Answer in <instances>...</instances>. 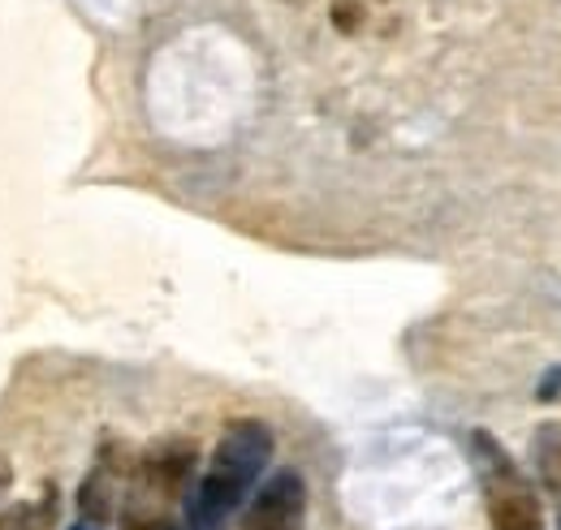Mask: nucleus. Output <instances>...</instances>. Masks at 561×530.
I'll return each mask as SVG.
<instances>
[{"label":"nucleus","mask_w":561,"mask_h":530,"mask_svg":"<svg viewBox=\"0 0 561 530\" xmlns=\"http://www.w3.org/2000/svg\"><path fill=\"white\" fill-rule=\"evenodd\" d=\"M540 474H545L549 492H558L561 496V436L558 431H549V449L540 445Z\"/></svg>","instance_id":"obj_6"},{"label":"nucleus","mask_w":561,"mask_h":530,"mask_svg":"<svg viewBox=\"0 0 561 530\" xmlns=\"http://www.w3.org/2000/svg\"><path fill=\"white\" fill-rule=\"evenodd\" d=\"M126 530H178V527H173L169 518H139V514H135V518L126 522Z\"/></svg>","instance_id":"obj_9"},{"label":"nucleus","mask_w":561,"mask_h":530,"mask_svg":"<svg viewBox=\"0 0 561 530\" xmlns=\"http://www.w3.org/2000/svg\"><path fill=\"white\" fill-rule=\"evenodd\" d=\"M0 530H35L31 527V509H26V505L4 509V514H0Z\"/></svg>","instance_id":"obj_8"},{"label":"nucleus","mask_w":561,"mask_h":530,"mask_svg":"<svg viewBox=\"0 0 561 530\" xmlns=\"http://www.w3.org/2000/svg\"><path fill=\"white\" fill-rule=\"evenodd\" d=\"M191 474H195V445L186 440H169L142 458V483L164 500L182 496L191 487Z\"/></svg>","instance_id":"obj_4"},{"label":"nucleus","mask_w":561,"mask_h":530,"mask_svg":"<svg viewBox=\"0 0 561 530\" xmlns=\"http://www.w3.org/2000/svg\"><path fill=\"white\" fill-rule=\"evenodd\" d=\"M489 518L496 530H545L540 496L514 474V465L496 453V474L489 479Z\"/></svg>","instance_id":"obj_3"},{"label":"nucleus","mask_w":561,"mask_h":530,"mask_svg":"<svg viewBox=\"0 0 561 530\" xmlns=\"http://www.w3.org/2000/svg\"><path fill=\"white\" fill-rule=\"evenodd\" d=\"M78 509H82V522H91V527H104V522L113 518V479H108L104 465H100L91 479H82V487H78Z\"/></svg>","instance_id":"obj_5"},{"label":"nucleus","mask_w":561,"mask_h":530,"mask_svg":"<svg viewBox=\"0 0 561 530\" xmlns=\"http://www.w3.org/2000/svg\"><path fill=\"white\" fill-rule=\"evenodd\" d=\"M73 530H100V527H91V522H78Z\"/></svg>","instance_id":"obj_10"},{"label":"nucleus","mask_w":561,"mask_h":530,"mask_svg":"<svg viewBox=\"0 0 561 530\" xmlns=\"http://www.w3.org/2000/svg\"><path fill=\"white\" fill-rule=\"evenodd\" d=\"M333 26H337L342 35H354V31L363 26V4H354V0H337V4H333Z\"/></svg>","instance_id":"obj_7"},{"label":"nucleus","mask_w":561,"mask_h":530,"mask_svg":"<svg viewBox=\"0 0 561 530\" xmlns=\"http://www.w3.org/2000/svg\"><path fill=\"white\" fill-rule=\"evenodd\" d=\"M268 462H273V431L255 418L233 423L220 436L204 479L191 487V530H225Z\"/></svg>","instance_id":"obj_1"},{"label":"nucleus","mask_w":561,"mask_h":530,"mask_svg":"<svg viewBox=\"0 0 561 530\" xmlns=\"http://www.w3.org/2000/svg\"><path fill=\"white\" fill-rule=\"evenodd\" d=\"M302 522H307V483L298 470H277L242 514V530H302Z\"/></svg>","instance_id":"obj_2"}]
</instances>
